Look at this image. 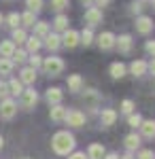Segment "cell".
<instances>
[{
    "mask_svg": "<svg viewBox=\"0 0 155 159\" xmlns=\"http://www.w3.org/2000/svg\"><path fill=\"white\" fill-rule=\"evenodd\" d=\"M138 147H140V136H136V134L125 136V148L128 151H136Z\"/></svg>",
    "mask_w": 155,
    "mask_h": 159,
    "instance_id": "cell-24",
    "label": "cell"
},
{
    "mask_svg": "<svg viewBox=\"0 0 155 159\" xmlns=\"http://www.w3.org/2000/svg\"><path fill=\"white\" fill-rule=\"evenodd\" d=\"M130 72L134 74V76H143V74L147 72V61L144 60H134L130 64Z\"/></svg>",
    "mask_w": 155,
    "mask_h": 159,
    "instance_id": "cell-13",
    "label": "cell"
},
{
    "mask_svg": "<svg viewBox=\"0 0 155 159\" xmlns=\"http://www.w3.org/2000/svg\"><path fill=\"white\" fill-rule=\"evenodd\" d=\"M34 81H36V70H34V68H30V66H28V68H24V70H21V83L32 85Z\"/></svg>",
    "mask_w": 155,
    "mask_h": 159,
    "instance_id": "cell-19",
    "label": "cell"
},
{
    "mask_svg": "<svg viewBox=\"0 0 155 159\" xmlns=\"http://www.w3.org/2000/svg\"><path fill=\"white\" fill-rule=\"evenodd\" d=\"M53 25H55L58 30H68V17H66V15H58L55 21H53Z\"/></svg>",
    "mask_w": 155,
    "mask_h": 159,
    "instance_id": "cell-30",
    "label": "cell"
},
{
    "mask_svg": "<svg viewBox=\"0 0 155 159\" xmlns=\"http://www.w3.org/2000/svg\"><path fill=\"white\" fill-rule=\"evenodd\" d=\"M125 64H121V61H115V64H110V76L113 79H123L125 76Z\"/></svg>",
    "mask_w": 155,
    "mask_h": 159,
    "instance_id": "cell-16",
    "label": "cell"
},
{
    "mask_svg": "<svg viewBox=\"0 0 155 159\" xmlns=\"http://www.w3.org/2000/svg\"><path fill=\"white\" fill-rule=\"evenodd\" d=\"M19 17H21V24H24V25H34L36 24V17H34V13H32V11L24 13V15H19Z\"/></svg>",
    "mask_w": 155,
    "mask_h": 159,
    "instance_id": "cell-33",
    "label": "cell"
},
{
    "mask_svg": "<svg viewBox=\"0 0 155 159\" xmlns=\"http://www.w3.org/2000/svg\"><path fill=\"white\" fill-rule=\"evenodd\" d=\"M138 159H155V155H153V151H151V148H144V151L138 153Z\"/></svg>",
    "mask_w": 155,
    "mask_h": 159,
    "instance_id": "cell-39",
    "label": "cell"
},
{
    "mask_svg": "<svg viewBox=\"0 0 155 159\" xmlns=\"http://www.w3.org/2000/svg\"><path fill=\"white\" fill-rule=\"evenodd\" d=\"M83 100H85V104H87V106L96 108V104H98L100 96H98V91H94V89H87V91H85V96H83Z\"/></svg>",
    "mask_w": 155,
    "mask_h": 159,
    "instance_id": "cell-21",
    "label": "cell"
},
{
    "mask_svg": "<svg viewBox=\"0 0 155 159\" xmlns=\"http://www.w3.org/2000/svg\"><path fill=\"white\" fill-rule=\"evenodd\" d=\"M40 64H43V61H40V55H36V53H32V55H30V68H38V66H40Z\"/></svg>",
    "mask_w": 155,
    "mask_h": 159,
    "instance_id": "cell-38",
    "label": "cell"
},
{
    "mask_svg": "<svg viewBox=\"0 0 155 159\" xmlns=\"http://www.w3.org/2000/svg\"><path fill=\"white\" fill-rule=\"evenodd\" d=\"M64 121L72 125V127H83L85 125V115L81 110H70V112H66V119Z\"/></svg>",
    "mask_w": 155,
    "mask_h": 159,
    "instance_id": "cell-6",
    "label": "cell"
},
{
    "mask_svg": "<svg viewBox=\"0 0 155 159\" xmlns=\"http://www.w3.org/2000/svg\"><path fill=\"white\" fill-rule=\"evenodd\" d=\"M74 136L68 134V132H58V134L53 136V140H51V147L53 151L58 153V155H68L72 153V148H74Z\"/></svg>",
    "mask_w": 155,
    "mask_h": 159,
    "instance_id": "cell-1",
    "label": "cell"
},
{
    "mask_svg": "<svg viewBox=\"0 0 155 159\" xmlns=\"http://www.w3.org/2000/svg\"><path fill=\"white\" fill-rule=\"evenodd\" d=\"M140 123H143V117L136 112V115H130V119H128V125L130 127H140Z\"/></svg>",
    "mask_w": 155,
    "mask_h": 159,
    "instance_id": "cell-35",
    "label": "cell"
},
{
    "mask_svg": "<svg viewBox=\"0 0 155 159\" xmlns=\"http://www.w3.org/2000/svg\"><path fill=\"white\" fill-rule=\"evenodd\" d=\"M13 70V61L9 57H0V74H11Z\"/></svg>",
    "mask_w": 155,
    "mask_h": 159,
    "instance_id": "cell-26",
    "label": "cell"
},
{
    "mask_svg": "<svg viewBox=\"0 0 155 159\" xmlns=\"http://www.w3.org/2000/svg\"><path fill=\"white\" fill-rule=\"evenodd\" d=\"M83 2H92V0H83Z\"/></svg>",
    "mask_w": 155,
    "mask_h": 159,
    "instance_id": "cell-51",
    "label": "cell"
},
{
    "mask_svg": "<svg viewBox=\"0 0 155 159\" xmlns=\"http://www.w3.org/2000/svg\"><path fill=\"white\" fill-rule=\"evenodd\" d=\"M140 129H143L144 138H155V121H143Z\"/></svg>",
    "mask_w": 155,
    "mask_h": 159,
    "instance_id": "cell-22",
    "label": "cell"
},
{
    "mask_svg": "<svg viewBox=\"0 0 155 159\" xmlns=\"http://www.w3.org/2000/svg\"><path fill=\"white\" fill-rule=\"evenodd\" d=\"M119 159H134V157H132V153H125V155H123V157H119Z\"/></svg>",
    "mask_w": 155,
    "mask_h": 159,
    "instance_id": "cell-47",
    "label": "cell"
},
{
    "mask_svg": "<svg viewBox=\"0 0 155 159\" xmlns=\"http://www.w3.org/2000/svg\"><path fill=\"white\" fill-rule=\"evenodd\" d=\"M79 38H81V43H83L85 47L92 45V43H94V32H92V28H85L83 32L79 34Z\"/></svg>",
    "mask_w": 155,
    "mask_h": 159,
    "instance_id": "cell-25",
    "label": "cell"
},
{
    "mask_svg": "<svg viewBox=\"0 0 155 159\" xmlns=\"http://www.w3.org/2000/svg\"><path fill=\"white\" fill-rule=\"evenodd\" d=\"M9 96V85L4 81H0V98H7Z\"/></svg>",
    "mask_w": 155,
    "mask_h": 159,
    "instance_id": "cell-41",
    "label": "cell"
},
{
    "mask_svg": "<svg viewBox=\"0 0 155 159\" xmlns=\"http://www.w3.org/2000/svg\"><path fill=\"white\" fill-rule=\"evenodd\" d=\"M26 60H28V53H26L24 49H15V53H13L11 61H17V64H24Z\"/></svg>",
    "mask_w": 155,
    "mask_h": 159,
    "instance_id": "cell-32",
    "label": "cell"
},
{
    "mask_svg": "<svg viewBox=\"0 0 155 159\" xmlns=\"http://www.w3.org/2000/svg\"><path fill=\"white\" fill-rule=\"evenodd\" d=\"M115 45L119 47L121 53H130V51H132V45H134V40H132L130 34H121L119 38H115Z\"/></svg>",
    "mask_w": 155,
    "mask_h": 159,
    "instance_id": "cell-8",
    "label": "cell"
},
{
    "mask_svg": "<svg viewBox=\"0 0 155 159\" xmlns=\"http://www.w3.org/2000/svg\"><path fill=\"white\" fill-rule=\"evenodd\" d=\"M26 43H28V51H30V53H36V51L40 49V45H43L40 38H36V36H30Z\"/></svg>",
    "mask_w": 155,
    "mask_h": 159,
    "instance_id": "cell-28",
    "label": "cell"
},
{
    "mask_svg": "<svg viewBox=\"0 0 155 159\" xmlns=\"http://www.w3.org/2000/svg\"><path fill=\"white\" fill-rule=\"evenodd\" d=\"M68 159H87V155H85V153H81V151H77V153H72Z\"/></svg>",
    "mask_w": 155,
    "mask_h": 159,
    "instance_id": "cell-42",
    "label": "cell"
},
{
    "mask_svg": "<svg viewBox=\"0 0 155 159\" xmlns=\"http://www.w3.org/2000/svg\"><path fill=\"white\" fill-rule=\"evenodd\" d=\"M45 45H47L49 51H55V49H60L62 38L58 36V34H47V36H45Z\"/></svg>",
    "mask_w": 155,
    "mask_h": 159,
    "instance_id": "cell-18",
    "label": "cell"
},
{
    "mask_svg": "<svg viewBox=\"0 0 155 159\" xmlns=\"http://www.w3.org/2000/svg\"><path fill=\"white\" fill-rule=\"evenodd\" d=\"M26 40H28V36H26V32L21 30V28H15V30H13V43L21 45V43H26Z\"/></svg>",
    "mask_w": 155,
    "mask_h": 159,
    "instance_id": "cell-29",
    "label": "cell"
},
{
    "mask_svg": "<svg viewBox=\"0 0 155 159\" xmlns=\"http://www.w3.org/2000/svg\"><path fill=\"white\" fill-rule=\"evenodd\" d=\"M7 24L11 25L13 30H15V28H17V25L21 24V17H19V15H17V13H11V15H9V17H7Z\"/></svg>",
    "mask_w": 155,
    "mask_h": 159,
    "instance_id": "cell-34",
    "label": "cell"
},
{
    "mask_svg": "<svg viewBox=\"0 0 155 159\" xmlns=\"http://www.w3.org/2000/svg\"><path fill=\"white\" fill-rule=\"evenodd\" d=\"M147 70H151V74H155V57L147 64Z\"/></svg>",
    "mask_w": 155,
    "mask_h": 159,
    "instance_id": "cell-44",
    "label": "cell"
},
{
    "mask_svg": "<svg viewBox=\"0 0 155 159\" xmlns=\"http://www.w3.org/2000/svg\"><path fill=\"white\" fill-rule=\"evenodd\" d=\"M143 11V2H134L132 4V13H140Z\"/></svg>",
    "mask_w": 155,
    "mask_h": 159,
    "instance_id": "cell-43",
    "label": "cell"
},
{
    "mask_svg": "<svg viewBox=\"0 0 155 159\" xmlns=\"http://www.w3.org/2000/svg\"><path fill=\"white\" fill-rule=\"evenodd\" d=\"M132 110H134V102H132V100H123V102H121V112L132 115Z\"/></svg>",
    "mask_w": 155,
    "mask_h": 159,
    "instance_id": "cell-37",
    "label": "cell"
},
{
    "mask_svg": "<svg viewBox=\"0 0 155 159\" xmlns=\"http://www.w3.org/2000/svg\"><path fill=\"white\" fill-rule=\"evenodd\" d=\"M70 4V0H51V7L55 9V11H62V9H66Z\"/></svg>",
    "mask_w": 155,
    "mask_h": 159,
    "instance_id": "cell-36",
    "label": "cell"
},
{
    "mask_svg": "<svg viewBox=\"0 0 155 159\" xmlns=\"http://www.w3.org/2000/svg\"><path fill=\"white\" fill-rule=\"evenodd\" d=\"M110 0H96V7H106Z\"/></svg>",
    "mask_w": 155,
    "mask_h": 159,
    "instance_id": "cell-45",
    "label": "cell"
},
{
    "mask_svg": "<svg viewBox=\"0 0 155 159\" xmlns=\"http://www.w3.org/2000/svg\"><path fill=\"white\" fill-rule=\"evenodd\" d=\"M13 53H15V43H13V40L0 43V57H9V60H11Z\"/></svg>",
    "mask_w": 155,
    "mask_h": 159,
    "instance_id": "cell-15",
    "label": "cell"
},
{
    "mask_svg": "<svg viewBox=\"0 0 155 159\" xmlns=\"http://www.w3.org/2000/svg\"><path fill=\"white\" fill-rule=\"evenodd\" d=\"M4 147V138H2V136H0V148Z\"/></svg>",
    "mask_w": 155,
    "mask_h": 159,
    "instance_id": "cell-48",
    "label": "cell"
},
{
    "mask_svg": "<svg viewBox=\"0 0 155 159\" xmlns=\"http://www.w3.org/2000/svg\"><path fill=\"white\" fill-rule=\"evenodd\" d=\"M62 98H64V91H62L60 87H51V89H47V102L49 104H60Z\"/></svg>",
    "mask_w": 155,
    "mask_h": 159,
    "instance_id": "cell-12",
    "label": "cell"
},
{
    "mask_svg": "<svg viewBox=\"0 0 155 159\" xmlns=\"http://www.w3.org/2000/svg\"><path fill=\"white\" fill-rule=\"evenodd\" d=\"M19 98H21V106L30 110V108H34V106H36V102H38V93H36L34 89H24Z\"/></svg>",
    "mask_w": 155,
    "mask_h": 159,
    "instance_id": "cell-5",
    "label": "cell"
},
{
    "mask_svg": "<svg viewBox=\"0 0 155 159\" xmlns=\"http://www.w3.org/2000/svg\"><path fill=\"white\" fill-rule=\"evenodd\" d=\"M66 112H68V110L64 108L62 104H55V106L51 108V112H49V115H51V121H64V119H66Z\"/></svg>",
    "mask_w": 155,
    "mask_h": 159,
    "instance_id": "cell-17",
    "label": "cell"
},
{
    "mask_svg": "<svg viewBox=\"0 0 155 159\" xmlns=\"http://www.w3.org/2000/svg\"><path fill=\"white\" fill-rule=\"evenodd\" d=\"M21 159H30V157H21Z\"/></svg>",
    "mask_w": 155,
    "mask_h": 159,
    "instance_id": "cell-52",
    "label": "cell"
},
{
    "mask_svg": "<svg viewBox=\"0 0 155 159\" xmlns=\"http://www.w3.org/2000/svg\"><path fill=\"white\" fill-rule=\"evenodd\" d=\"M98 45H100V49H104V51L113 49V47H115V34H113V32L100 34V36H98Z\"/></svg>",
    "mask_w": 155,
    "mask_h": 159,
    "instance_id": "cell-9",
    "label": "cell"
},
{
    "mask_svg": "<svg viewBox=\"0 0 155 159\" xmlns=\"http://www.w3.org/2000/svg\"><path fill=\"white\" fill-rule=\"evenodd\" d=\"M15 112H17V104H15L11 98H4L0 102V117H2V119H13Z\"/></svg>",
    "mask_w": 155,
    "mask_h": 159,
    "instance_id": "cell-3",
    "label": "cell"
},
{
    "mask_svg": "<svg viewBox=\"0 0 155 159\" xmlns=\"http://www.w3.org/2000/svg\"><path fill=\"white\" fill-rule=\"evenodd\" d=\"M100 121H102V125H104V127L115 125V121H117V112H115L113 108H104L102 112H100Z\"/></svg>",
    "mask_w": 155,
    "mask_h": 159,
    "instance_id": "cell-10",
    "label": "cell"
},
{
    "mask_svg": "<svg viewBox=\"0 0 155 159\" xmlns=\"http://www.w3.org/2000/svg\"><path fill=\"white\" fill-rule=\"evenodd\" d=\"M34 32H36V38L47 36V34H49V24H47V21H38L36 28H34Z\"/></svg>",
    "mask_w": 155,
    "mask_h": 159,
    "instance_id": "cell-27",
    "label": "cell"
},
{
    "mask_svg": "<svg viewBox=\"0 0 155 159\" xmlns=\"http://www.w3.org/2000/svg\"><path fill=\"white\" fill-rule=\"evenodd\" d=\"M144 49H147V53H149L151 57H155V40H147Z\"/></svg>",
    "mask_w": 155,
    "mask_h": 159,
    "instance_id": "cell-40",
    "label": "cell"
},
{
    "mask_svg": "<svg viewBox=\"0 0 155 159\" xmlns=\"http://www.w3.org/2000/svg\"><path fill=\"white\" fill-rule=\"evenodd\" d=\"M0 24H2V15H0Z\"/></svg>",
    "mask_w": 155,
    "mask_h": 159,
    "instance_id": "cell-50",
    "label": "cell"
},
{
    "mask_svg": "<svg viewBox=\"0 0 155 159\" xmlns=\"http://www.w3.org/2000/svg\"><path fill=\"white\" fill-rule=\"evenodd\" d=\"M85 24L89 25V28H94V25L102 24V11L98 9V7H89L87 11H85Z\"/></svg>",
    "mask_w": 155,
    "mask_h": 159,
    "instance_id": "cell-4",
    "label": "cell"
},
{
    "mask_svg": "<svg viewBox=\"0 0 155 159\" xmlns=\"http://www.w3.org/2000/svg\"><path fill=\"white\" fill-rule=\"evenodd\" d=\"M40 66H43L45 74H49V76H58V74L64 70V61H62L60 57H47Z\"/></svg>",
    "mask_w": 155,
    "mask_h": 159,
    "instance_id": "cell-2",
    "label": "cell"
},
{
    "mask_svg": "<svg viewBox=\"0 0 155 159\" xmlns=\"http://www.w3.org/2000/svg\"><path fill=\"white\" fill-rule=\"evenodd\" d=\"M79 43H81V38H79V32H74V30H66V32H64V36H62V45H64V47H68V49H74Z\"/></svg>",
    "mask_w": 155,
    "mask_h": 159,
    "instance_id": "cell-7",
    "label": "cell"
},
{
    "mask_svg": "<svg viewBox=\"0 0 155 159\" xmlns=\"http://www.w3.org/2000/svg\"><path fill=\"white\" fill-rule=\"evenodd\" d=\"M151 4H153V7H155V0H151Z\"/></svg>",
    "mask_w": 155,
    "mask_h": 159,
    "instance_id": "cell-49",
    "label": "cell"
},
{
    "mask_svg": "<svg viewBox=\"0 0 155 159\" xmlns=\"http://www.w3.org/2000/svg\"><path fill=\"white\" fill-rule=\"evenodd\" d=\"M26 7H28V11L38 13L43 9V0H26Z\"/></svg>",
    "mask_w": 155,
    "mask_h": 159,
    "instance_id": "cell-31",
    "label": "cell"
},
{
    "mask_svg": "<svg viewBox=\"0 0 155 159\" xmlns=\"http://www.w3.org/2000/svg\"><path fill=\"white\" fill-rule=\"evenodd\" d=\"M104 157V147L102 144H92L87 151V159H102Z\"/></svg>",
    "mask_w": 155,
    "mask_h": 159,
    "instance_id": "cell-20",
    "label": "cell"
},
{
    "mask_svg": "<svg viewBox=\"0 0 155 159\" xmlns=\"http://www.w3.org/2000/svg\"><path fill=\"white\" fill-rule=\"evenodd\" d=\"M151 30H153V19H149V17H138L136 19V32L149 34Z\"/></svg>",
    "mask_w": 155,
    "mask_h": 159,
    "instance_id": "cell-11",
    "label": "cell"
},
{
    "mask_svg": "<svg viewBox=\"0 0 155 159\" xmlns=\"http://www.w3.org/2000/svg\"><path fill=\"white\" fill-rule=\"evenodd\" d=\"M7 85H9V93H13V96H21V91H24V83H21V81L11 79Z\"/></svg>",
    "mask_w": 155,
    "mask_h": 159,
    "instance_id": "cell-23",
    "label": "cell"
},
{
    "mask_svg": "<svg viewBox=\"0 0 155 159\" xmlns=\"http://www.w3.org/2000/svg\"><path fill=\"white\" fill-rule=\"evenodd\" d=\"M102 159H119V157H117V155H115V153H108L106 157H102Z\"/></svg>",
    "mask_w": 155,
    "mask_h": 159,
    "instance_id": "cell-46",
    "label": "cell"
},
{
    "mask_svg": "<svg viewBox=\"0 0 155 159\" xmlns=\"http://www.w3.org/2000/svg\"><path fill=\"white\" fill-rule=\"evenodd\" d=\"M68 89L70 91H83V79H81V74H70L68 76Z\"/></svg>",
    "mask_w": 155,
    "mask_h": 159,
    "instance_id": "cell-14",
    "label": "cell"
}]
</instances>
